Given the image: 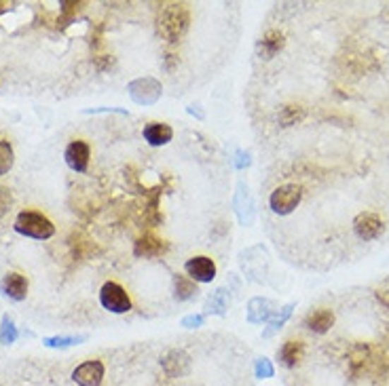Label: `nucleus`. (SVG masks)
Here are the masks:
<instances>
[{
  "label": "nucleus",
  "instance_id": "obj_2",
  "mask_svg": "<svg viewBox=\"0 0 389 386\" xmlns=\"http://www.w3.org/2000/svg\"><path fill=\"white\" fill-rule=\"evenodd\" d=\"M188 8L184 4H169L159 17V30L169 42H178L188 30Z\"/></svg>",
  "mask_w": 389,
  "mask_h": 386
},
{
  "label": "nucleus",
  "instance_id": "obj_13",
  "mask_svg": "<svg viewBox=\"0 0 389 386\" xmlns=\"http://www.w3.org/2000/svg\"><path fill=\"white\" fill-rule=\"evenodd\" d=\"M142 135H144V139H146L150 146L159 148V146H165V144H169V142H172V137H174V129H172L167 123H157V120H155V123L144 125Z\"/></svg>",
  "mask_w": 389,
  "mask_h": 386
},
{
  "label": "nucleus",
  "instance_id": "obj_17",
  "mask_svg": "<svg viewBox=\"0 0 389 386\" xmlns=\"http://www.w3.org/2000/svg\"><path fill=\"white\" fill-rule=\"evenodd\" d=\"M197 294H199L197 283H195L191 277H184V275H176V277H174V298H176L178 302L193 300Z\"/></svg>",
  "mask_w": 389,
  "mask_h": 386
},
{
  "label": "nucleus",
  "instance_id": "obj_6",
  "mask_svg": "<svg viewBox=\"0 0 389 386\" xmlns=\"http://www.w3.org/2000/svg\"><path fill=\"white\" fill-rule=\"evenodd\" d=\"M191 366H193V361H191L188 353L182 349H172L161 357V368L169 378H184L191 372Z\"/></svg>",
  "mask_w": 389,
  "mask_h": 386
},
{
  "label": "nucleus",
  "instance_id": "obj_21",
  "mask_svg": "<svg viewBox=\"0 0 389 386\" xmlns=\"http://www.w3.org/2000/svg\"><path fill=\"white\" fill-rule=\"evenodd\" d=\"M80 338H49L47 340V344L49 347H70V344H74V342H78Z\"/></svg>",
  "mask_w": 389,
  "mask_h": 386
},
{
  "label": "nucleus",
  "instance_id": "obj_10",
  "mask_svg": "<svg viewBox=\"0 0 389 386\" xmlns=\"http://www.w3.org/2000/svg\"><path fill=\"white\" fill-rule=\"evenodd\" d=\"M129 93L138 104H155L161 95V85L155 78H138L129 85Z\"/></svg>",
  "mask_w": 389,
  "mask_h": 386
},
{
  "label": "nucleus",
  "instance_id": "obj_12",
  "mask_svg": "<svg viewBox=\"0 0 389 386\" xmlns=\"http://www.w3.org/2000/svg\"><path fill=\"white\" fill-rule=\"evenodd\" d=\"M303 357H305V347H303L301 340H288V342H284L282 349L277 351V361H280V366L286 368V370L297 368V366L303 361Z\"/></svg>",
  "mask_w": 389,
  "mask_h": 386
},
{
  "label": "nucleus",
  "instance_id": "obj_11",
  "mask_svg": "<svg viewBox=\"0 0 389 386\" xmlns=\"http://www.w3.org/2000/svg\"><path fill=\"white\" fill-rule=\"evenodd\" d=\"M0 292L13 302H21L28 296V279L19 273H6L0 281Z\"/></svg>",
  "mask_w": 389,
  "mask_h": 386
},
{
  "label": "nucleus",
  "instance_id": "obj_16",
  "mask_svg": "<svg viewBox=\"0 0 389 386\" xmlns=\"http://www.w3.org/2000/svg\"><path fill=\"white\" fill-rule=\"evenodd\" d=\"M284 42H286V38H284V34H282L280 30H269V32L261 38V42H258V53H261L265 59H271V57H275V55L282 51Z\"/></svg>",
  "mask_w": 389,
  "mask_h": 386
},
{
  "label": "nucleus",
  "instance_id": "obj_8",
  "mask_svg": "<svg viewBox=\"0 0 389 386\" xmlns=\"http://www.w3.org/2000/svg\"><path fill=\"white\" fill-rule=\"evenodd\" d=\"M184 270H186V275L195 283H212L216 279V264L208 256H193V258H188L186 264H184Z\"/></svg>",
  "mask_w": 389,
  "mask_h": 386
},
{
  "label": "nucleus",
  "instance_id": "obj_20",
  "mask_svg": "<svg viewBox=\"0 0 389 386\" xmlns=\"http://www.w3.org/2000/svg\"><path fill=\"white\" fill-rule=\"evenodd\" d=\"M201 325H203L201 315H191V317L182 319V328H186V330H195V328H201Z\"/></svg>",
  "mask_w": 389,
  "mask_h": 386
},
{
  "label": "nucleus",
  "instance_id": "obj_9",
  "mask_svg": "<svg viewBox=\"0 0 389 386\" xmlns=\"http://www.w3.org/2000/svg\"><path fill=\"white\" fill-rule=\"evenodd\" d=\"M354 230L362 241H375L383 235V220L377 213L362 211L354 220Z\"/></svg>",
  "mask_w": 389,
  "mask_h": 386
},
{
  "label": "nucleus",
  "instance_id": "obj_22",
  "mask_svg": "<svg viewBox=\"0 0 389 386\" xmlns=\"http://www.w3.org/2000/svg\"><path fill=\"white\" fill-rule=\"evenodd\" d=\"M2 342H13L15 338V332H13V323L8 319H4V325H2Z\"/></svg>",
  "mask_w": 389,
  "mask_h": 386
},
{
  "label": "nucleus",
  "instance_id": "obj_1",
  "mask_svg": "<svg viewBox=\"0 0 389 386\" xmlns=\"http://www.w3.org/2000/svg\"><path fill=\"white\" fill-rule=\"evenodd\" d=\"M15 232H19L21 237H28V239H36V241H47L55 235V226L53 222L40 213V211H32V209H25V211H19L17 218H15V224H13Z\"/></svg>",
  "mask_w": 389,
  "mask_h": 386
},
{
  "label": "nucleus",
  "instance_id": "obj_18",
  "mask_svg": "<svg viewBox=\"0 0 389 386\" xmlns=\"http://www.w3.org/2000/svg\"><path fill=\"white\" fill-rule=\"evenodd\" d=\"M15 163V154L13 148L6 139H0V175H6L13 169Z\"/></svg>",
  "mask_w": 389,
  "mask_h": 386
},
{
  "label": "nucleus",
  "instance_id": "obj_3",
  "mask_svg": "<svg viewBox=\"0 0 389 386\" xmlns=\"http://www.w3.org/2000/svg\"><path fill=\"white\" fill-rule=\"evenodd\" d=\"M303 199V188L297 186V184H284L280 188H275L269 197V207L273 213L277 216H288L292 213L299 203Z\"/></svg>",
  "mask_w": 389,
  "mask_h": 386
},
{
  "label": "nucleus",
  "instance_id": "obj_15",
  "mask_svg": "<svg viewBox=\"0 0 389 386\" xmlns=\"http://www.w3.org/2000/svg\"><path fill=\"white\" fill-rule=\"evenodd\" d=\"M165 249H167V245H165L163 239H157L152 235H144V237H140L136 241V249L133 251H136L138 258H157Z\"/></svg>",
  "mask_w": 389,
  "mask_h": 386
},
{
  "label": "nucleus",
  "instance_id": "obj_5",
  "mask_svg": "<svg viewBox=\"0 0 389 386\" xmlns=\"http://www.w3.org/2000/svg\"><path fill=\"white\" fill-rule=\"evenodd\" d=\"M104 363L100 359H89L83 361L72 370V382L78 386H100L104 380Z\"/></svg>",
  "mask_w": 389,
  "mask_h": 386
},
{
  "label": "nucleus",
  "instance_id": "obj_7",
  "mask_svg": "<svg viewBox=\"0 0 389 386\" xmlns=\"http://www.w3.org/2000/svg\"><path fill=\"white\" fill-rule=\"evenodd\" d=\"M89 158H91V148L87 142L83 139H72L66 150H64V161L66 165L76 171V173H85L87 167H89Z\"/></svg>",
  "mask_w": 389,
  "mask_h": 386
},
{
  "label": "nucleus",
  "instance_id": "obj_4",
  "mask_svg": "<svg viewBox=\"0 0 389 386\" xmlns=\"http://www.w3.org/2000/svg\"><path fill=\"white\" fill-rule=\"evenodd\" d=\"M100 304L112 315H125L131 311L129 294L114 281H106L100 290Z\"/></svg>",
  "mask_w": 389,
  "mask_h": 386
},
{
  "label": "nucleus",
  "instance_id": "obj_14",
  "mask_svg": "<svg viewBox=\"0 0 389 386\" xmlns=\"http://www.w3.org/2000/svg\"><path fill=\"white\" fill-rule=\"evenodd\" d=\"M305 328L313 334H326L333 325H335V313L328 311V309H318V311H311L307 317H305Z\"/></svg>",
  "mask_w": 389,
  "mask_h": 386
},
{
  "label": "nucleus",
  "instance_id": "obj_19",
  "mask_svg": "<svg viewBox=\"0 0 389 386\" xmlns=\"http://www.w3.org/2000/svg\"><path fill=\"white\" fill-rule=\"evenodd\" d=\"M256 376L258 378H273V368L269 359H258L256 361Z\"/></svg>",
  "mask_w": 389,
  "mask_h": 386
}]
</instances>
